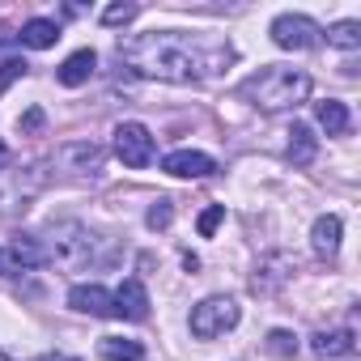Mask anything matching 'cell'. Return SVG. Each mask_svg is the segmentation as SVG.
Wrapping results in <instances>:
<instances>
[{
  "label": "cell",
  "mask_w": 361,
  "mask_h": 361,
  "mask_svg": "<svg viewBox=\"0 0 361 361\" xmlns=\"http://www.w3.org/2000/svg\"><path fill=\"white\" fill-rule=\"evenodd\" d=\"M119 60L149 81H170V85H196L209 73V56L200 51V43H192L178 30H149V35H132L119 43Z\"/></svg>",
  "instance_id": "6da1fadb"
},
{
  "label": "cell",
  "mask_w": 361,
  "mask_h": 361,
  "mask_svg": "<svg viewBox=\"0 0 361 361\" xmlns=\"http://www.w3.org/2000/svg\"><path fill=\"white\" fill-rule=\"evenodd\" d=\"M238 98L251 102L255 111L264 115H276V111H293L310 98V77L302 68H289V64H268L259 73H251L243 85H238Z\"/></svg>",
  "instance_id": "7a4b0ae2"
},
{
  "label": "cell",
  "mask_w": 361,
  "mask_h": 361,
  "mask_svg": "<svg viewBox=\"0 0 361 361\" xmlns=\"http://www.w3.org/2000/svg\"><path fill=\"white\" fill-rule=\"evenodd\" d=\"M43 259H51L64 272H85L102 259V238L94 230H85L81 221H56L47 230V251Z\"/></svg>",
  "instance_id": "3957f363"
},
{
  "label": "cell",
  "mask_w": 361,
  "mask_h": 361,
  "mask_svg": "<svg viewBox=\"0 0 361 361\" xmlns=\"http://www.w3.org/2000/svg\"><path fill=\"white\" fill-rule=\"evenodd\" d=\"M238 319H243V310H238L234 298H226V293L204 298L200 306H192V336H200V340H217V336L234 331Z\"/></svg>",
  "instance_id": "277c9868"
},
{
  "label": "cell",
  "mask_w": 361,
  "mask_h": 361,
  "mask_svg": "<svg viewBox=\"0 0 361 361\" xmlns=\"http://www.w3.org/2000/svg\"><path fill=\"white\" fill-rule=\"evenodd\" d=\"M268 35H272V43H276L281 51H310V47L323 43L319 22H310V18H302V13H281V18L268 26Z\"/></svg>",
  "instance_id": "5b68a950"
},
{
  "label": "cell",
  "mask_w": 361,
  "mask_h": 361,
  "mask_svg": "<svg viewBox=\"0 0 361 361\" xmlns=\"http://www.w3.org/2000/svg\"><path fill=\"white\" fill-rule=\"evenodd\" d=\"M115 157H119L128 170H145V166L153 161V136H149V128L136 123V119L119 123V128H115Z\"/></svg>",
  "instance_id": "8992f818"
},
{
  "label": "cell",
  "mask_w": 361,
  "mask_h": 361,
  "mask_svg": "<svg viewBox=\"0 0 361 361\" xmlns=\"http://www.w3.org/2000/svg\"><path fill=\"white\" fill-rule=\"evenodd\" d=\"M102 145H94V140H73V145H64L60 153H56V166L60 170H68V174H98L102 170Z\"/></svg>",
  "instance_id": "52a82bcc"
},
{
  "label": "cell",
  "mask_w": 361,
  "mask_h": 361,
  "mask_svg": "<svg viewBox=\"0 0 361 361\" xmlns=\"http://www.w3.org/2000/svg\"><path fill=\"white\" fill-rule=\"evenodd\" d=\"M161 170L174 174V178H209L217 170V161L209 153H200V149H174V153L161 157Z\"/></svg>",
  "instance_id": "ba28073f"
},
{
  "label": "cell",
  "mask_w": 361,
  "mask_h": 361,
  "mask_svg": "<svg viewBox=\"0 0 361 361\" xmlns=\"http://www.w3.org/2000/svg\"><path fill=\"white\" fill-rule=\"evenodd\" d=\"M43 264V247L39 243H9L0 247V276H22V272H35Z\"/></svg>",
  "instance_id": "9c48e42d"
},
{
  "label": "cell",
  "mask_w": 361,
  "mask_h": 361,
  "mask_svg": "<svg viewBox=\"0 0 361 361\" xmlns=\"http://www.w3.org/2000/svg\"><path fill=\"white\" fill-rule=\"evenodd\" d=\"M68 306L81 314H98V319H115V298L102 285H73L68 289Z\"/></svg>",
  "instance_id": "30bf717a"
},
{
  "label": "cell",
  "mask_w": 361,
  "mask_h": 361,
  "mask_svg": "<svg viewBox=\"0 0 361 361\" xmlns=\"http://www.w3.org/2000/svg\"><path fill=\"white\" fill-rule=\"evenodd\" d=\"M111 298H115V319H136V323L149 319V293H145V285L136 276H128Z\"/></svg>",
  "instance_id": "8fae6325"
},
{
  "label": "cell",
  "mask_w": 361,
  "mask_h": 361,
  "mask_svg": "<svg viewBox=\"0 0 361 361\" xmlns=\"http://www.w3.org/2000/svg\"><path fill=\"white\" fill-rule=\"evenodd\" d=\"M340 234H344L340 217H336V213H323V217L310 226V247H314V255H319V259H336V251H340Z\"/></svg>",
  "instance_id": "7c38bea8"
},
{
  "label": "cell",
  "mask_w": 361,
  "mask_h": 361,
  "mask_svg": "<svg viewBox=\"0 0 361 361\" xmlns=\"http://www.w3.org/2000/svg\"><path fill=\"white\" fill-rule=\"evenodd\" d=\"M310 348H314V357H348L353 348H357V331L353 327H331V331H314L310 336Z\"/></svg>",
  "instance_id": "4fadbf2b"
},
{
  "label": "cell",
  "mask_w": 361,
  "mask_h": 361,
  "mask_svg": "<svg viewBox=\"0 0 361 361\" xmlns=\"http://www.w3.org/2000/svg\"><path fill=\"white\" fill-rule=\"evenodd\" d=\"M94 68H98V56H94L90 47H81V51H73V56L56 68V81L68 85V90H77V85H85V81L94 77Z\"/></svg>",
  "instance_id": "5bb4252c"
},
{
  "label": "cell",
  "mask_w": 361,
  "mask_h": 361,
  "mask_svg": "<svg viewBox=\"0 0 361 361\" xmlns=\"http://www.w3.org/2000/svg\"><path fill=\"white\" fill-rule=\"evenodd\" d=\"M22 47H30V51H47V47H56V39H60V26L51 22V18H30L26 26H22Z\"/></svg>",
  "instance_id": "9a60e30c"
},
{
  "label": "cell",
  "mask_w": 361,
  "mask_h": 361,
  "mask_svg": "<svg viewBox=\"0 0 361 361\" xmlns=\"http://www.w3.org/2000/svg\"><path fill=\"white\" fill-rule=\"evenodd\" d=\"M314 153H319V140H314V132H310L306 123H293V132H289V149H285V157H289L293 166H310V161H314Z\"/></svg>",
  "instance_id": "2e32d148"
},
{
  "label": "cell",
  "mask_w": 361,
  "mask_h": 361,
  "mask_svg": "<svg viewBox=\"0 0 361 361\" xmlns=\"http://www.w3.org/2000/svg\"><path fill=\"white\" fill-rule=\"evenodd\" d=\"M314 119L323 123L327 136H344L348 132V106L340 98H327V102H314Z\"/></svg>",
  "instance_id": "e0dca14e"
},
{
  "label": "cell",
  "mask_w": 361,
  "mask_h": 361,
  "mask_svg": "<svg viewBox=\"0 0 361 361\" xmlns=\"http://www.w3.org/2000/svg\"><path fill=\"white\" fill-rule=\"evenodd\" d=\"M98 357L102 361H140L145 344L140 340H123V336H102L98 340Z\"/></svg>",
  "instance_id": "ac0fdd59"
},
{
  "label": "cell",
  "mask_w": 361,
  "mask_h": 361,
  "mask_svg": "<svg viewBox=\"0 0 361 361\" xmlns=\"http://www.w3.org/2000/svg\"><path fill=\"white\" fill-rule=\"evenodd\" d=\"M327 43L340 47V51H357L361 47V22H336L327 30Z\"/></svg>",
  "instance_id": "d6986e66"
},
{
  "label": "cell",
  "mask_w": 361,
  "mask_h": 361,
  "mask_svg": "<svg viewBox=\"0 0 361 361\" xmlns=\"http://www.w3.org/2000/svg\"><path fill=\"white\" fill-rule=\"evenodd\" d=\"M268 353H272V357H293V353H298V336L285 331V327L268 331Z\"/></svg>",
  "instance_id": "ffe728a7"
},
{
  "label": "cell",
  "mask_w": 361,
  "mask_h": 361,
  "mask_svg": "<svg viewBox=\"0 0 361 361\" xmlns=\"http://www.w3.org/2000/svg\"><path fill=\"white\" fill-rule=\"evenodd\" d=\"M170 221H174V204H170V200H157V204L145 213V226H149V230H166Z\"/></svg>",
  "instance_id": "44dd1931"
},
{
  "label": "cell",
  "mask_w": 361,
  "mask_h": 361,
  "mask_svg": "<svg viewBox=\"0 0 361 361\" xmlns=\"http://www.w3.org/2000/svg\"><path fill=\"white\" fill-rule=\"evenodd\" d=\"M26 73H30V64H26V60H5V64H0V94H5L13 81H22Z\"/></svg>",
  "instance_id": "7402d4cb"
},
{
  "label": "cell",
  "mask_w": 361,
  "mask_h": 361,
  "mask_svg": "<svg viewBox=\"0 0 361 361\" xmlns=\"http://www.w3.org/2000/svg\"><path fill=\"white\" fill-rule=\"evenodd\" d=\"M136 13H140L136 5H111V9H102V26H128Z\"/></svg>",
  "instance_id": "603a6c76"
},
{
  "label": "cell",
  "mask_w": 361,
  "mask_h": 361,
  "mask_svg": "<svg viewBox=\"0 0 361 361\" xmlns=\"http://www.w3.org/2000/svg\"><path fill=\"white\" fill-rule=\"evenodd\" d=\"M221 221H226V204H213V209H204V213H200V234H204V238H213V230H217Z\"/></svg>",
  "instance_id": "cb8c5ba5"
},
{
  "label": "cell",
  "mask_w": 361,
  "mask_h": 361,
  "mask_svg": "<svg viewBox=\"0 0 361 361\" xmlns=\"http://www.w3.org/2000/svg\"><path fill=\"white\" fill-rule=\"evenodd\" d=\"M39 128H43V111L35 106V111H26V115H22V132H39Z\"/></svg>",
  "instance_id": "d4e9b609"
},
{
  "label": "cell",
  "mask_w": 361,
  "mask_h": 361,
  "mask_svg": "<svg viewBox=\"0 0 361 361\" xmlns=\"http://www.w3.org/2000/svg\"><path fill=\"white\" fill-rule=\"evenodd\" d=\"M5 161H9V145H5V140H0V166H5Z\"/></svg>",
  "instance_id": "484cf974"
},
{
  "label": "cell",
  "mask_w": 361,
  "mask_h": 361,
  "mask_svg": "<svg viewBox=\"0 0 361 361\" xmlns=\"http://www.w3.org/2000/svg\"><path fill=\"white\" fill-rule=\"evenodd\" d=\"M47 361H81V357H64V353H56V357H47Z\"/></svg>",
  "instance_id": "4316f807"
},
{
  "label": "cell",
  "mask_w": 361,
  "mask_h": 361,
  "mask_svg": "<svg viewBox=\"0 0 361 361\" xmlns=\"http://www.w3.org/2000/svg\"><path fill=\"white\" fill-rule=\"evenodd\" d=\"M0 361H9V357H5V353H0Z\"/></svg>",
  "instance_id": "83f0119b"
}]
</instances>
